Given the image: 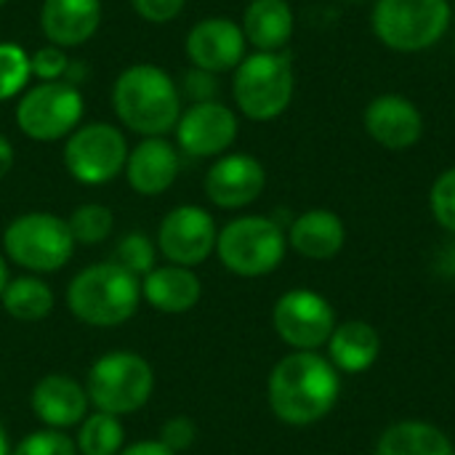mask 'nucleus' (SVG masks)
Listing matches in <instances>:
<instances>
[{
  "instance_id": "f257e3e1",
  "label": "nucleus",
  "mask_w": 455,
  "mask_h": 455,
  "mask_svg": "<svg viewBox=\"0 0 455 455\" xmlns=\"http://www.w3.org/2000/svg\"><path fill=\"white\" fill-rule=\"evenodd\" d=\"M341 379L328 357L317 352H291L269 373L267 400L272 413L288 427L323 421L339 403Z\"/></svg>"
},
{
  "instance_id": "f03ea898",
  "label": "nucleus",
  "mask_w": 455,
  "mask_h": 455,
  "mask_svg": "<svg viewBox=\"0 0 455 455\" xmlns=\"http://www.w3.org/2000/svg\"><path fill=\"white\" fill-rule=\"evenodd\" d=\"M112 109L131 133L165 136L181 117V91L173 77L149 61L125 67L112 85Z\"/></svg>"
},
{
  "instance_id": "7ed1b4c3",
  "label": "nucleus",
  "mask_w": 455,
  "mask_h": 455,
  "mask_svg": "<svg viewBox=\"0 0 455 455\" xmlns=\"http://www.w3.org/2000/svg\"><path fill=\"white\" fill-rule=\"evenodd\" d=\"M141 304V280L128 269L104 261L77 272L67 288L69 312L91 328H117Z\"/></svg>"
},
{
  "instance_id": "20e7f679",
  "label": "nucleus",
  "mask_w": 455,
  "mask_h": 455,
  "mask_svg": "<svg viewBox=\"0 0 455 455\" xmlns=\"http://www.w3.org/2000/svg\"><path fill=\"white\" fill-rule=\"evenodd\" d=\"M296 91L291 56L283 51H256L245 56L232 77V96L237 109L256 123L280 117Z\"/></svg>"
},
{
  "instance_id": "39448f33",
  "label": "nucleus",
  "mask_w": 455,
  "mask_h": 455,
  "mask_svg": "<svg viewBox=\"0 0 455 455\" xmlns=\"http://www.w3.org/2000/svg\"><path fill=\"white\" fill-rule=\"evenodd\" d=\"M451 19V0H376L371 24L387 48L419 53L445 37Z\"/></svg>"
},
{
  "instance_id": "423d86ee",
  "label": "nucleus",
  "mask_w": 455,
  "mask_h": 455,
  "mask_svg": "<svg viewBox=\"0 0 455 455\" xmlns=\"http://www.w3.org/2000/svg\"><path fill=\"white\" fill-rule=\"evenodd\" d=\"M5 256L32 275L59 272L75 253V240L67 221L48 211L16 216L3 232Z\"/></svg>"
},
{
  "instance_id": "0eeeda50",
  "label": "nucleus",
  "mask_w": 455,
  "mask_h": 455,
  "mask_svg": "<svg viewBox=\"0 0 455 455\" xmlns=\"http://www.w3.org/2000/svg\"><path fill=\"white\" fill-rule=\"evenodd\" d=\"M155 389L152 365L136 352L101 355L88 371V403L99 413L128 416L141 411Z\"/></svg>"
},
{
  "instance_id": "6e6552de",
  "label": "nucleus",
  "mask_w": 455,
  "mask_h": 455,
  "mask_svg": "<svg viewBox=\"0 0 455 455\" xmlns=\"http://www.w3.org/2000/svg\"><path fill=\"white\" fill-rule=\"evenodd\" d=\"M288 251L285 229L269 216H240L229 221L216 240L224 269L240 277H264L275 272Z\"/></svg>"
},
{
  "instance_id": "1a4fd4ad",
  "label": "nucleus",
  "mask_w": 455,
  "mask_h": 455,
  "mask_svg": "<svg viewBox=\"0 0 455 455\" xmlns=\"http://www.w3.org/2000/svg\"><path fill=\"white\" fill-rule=\"evenodd\" d=\"M85 112V99L77 83L53 80L27 88L13 109L19 131L32 141H59L67 139Z\"/></svg>"
},
{
  "instance_id": "9d476101",
  "label": "nucleus",
  "mask_w": 455,
  "mask_h": 455,
  "mask_svg": "<svg viewBox=\"0 0 455 455\" xmlns=\"http://www.w3.org/2000/svg\"><path fill=\"white\" fill-rule=\"evenodd\" d=\"M128 163L125 133L112 123H80L64 144V168L85 187H99L117 179Z\"/></svg>"
},
{
  "instance_id": "9b49d317",
  "label": "nucleus",
  "mask_w": 455,
  "mask_h": 455,
  "mask_svg": "<svg viewBox=\"0 0 455 455\" xmlns=\"http://www.w3.org/2000/svg\"><path fill=\"white\" fill-rule=\"evenodd\" d=\"M277 336L296 352H317L336 331V312L325 296L309 288L283 293L272 309Z\"/></svg>"
},
{
  "instance_id": "f8f14e48",
  "label": "nucleus",
  "mask_w": 455,
  "mask_h": 455,
  "mask_svg": "<svg viewBox=\"0 0 455 455\" xmlns=\"http://www.w3.org/2000/svg\"><path fill=\"white\" fill-rule=\"evenodd\" d=\"M216 221L200 205H179L168 211L157 229V248L165 261L189 269L208 261V256L216 251Z\"/></svg>"
},
{
  "instance_id": "ddd939ff",
  "label": "nucleus",
  "mask_w": 455,
  "mask_h": 455,
  "mask_svg": "<svg viewBox=\"0 0 455 455\" xmlns=\"http://www.w3.org/2000/svg\"><path fill=\"white\" fill-rule=\"evenodd\" d=\"M176 147L189 157H221L237 141L240 120L221 101H197L181 109L176 123Z\"/></svg>"
},
{
  "instance_id": "4468645a",
  "label": "nucleus",
  "mask_w": 455,
  "mask_h": 455,
  "mask_svg": "<svg viewBox=\"0 0 455 455\" xmlns=\"http://www.w3.org/2000/svg\"><path fill=\"white\" fill-rule=\"evenodd\" d=\"M245 35L237 21L229 16H205L187 32L184 53L195 69L221 75L235 72L245 59Z\"/></svg>"
},
{
  "instance_id": "2eb2a0df",
  "label": "nucleus",
  "mask_w": 455,
  "mask_h": 455,
  "mask_svg": "<svg viewBox=\"0 0 455 455\" xmlns=\"http://www.w3.org/2000/svg\"><path fill=\"white\" fill-rule=\"evenodd\" d=\"M205 197L224 211H237L256 203L267 187V171L261 160L245 152L221 155L205 173Z\"/></svg>"
},
{
  "instance_id": "dca6fc26",
  "label": "nucleus",
  "mask_w": 455,
  "mask_h": 455,
  "mask_svg": "<svg viewBox=\"0 0 455 455\" xmlns=\"http://www.w3.org/2000/svg\"><path fill=\"white\" fill-rule=\"evenodd\" d=\"M363 125L368 136L384 149H411L424 136V115L421 109L400 93L376 96L363 115Z\"/></svg>"
},
{
  "instance_id": "f3484780",
  "label": "nucleus",
  "mask_w": 455,
  "mask_h": 455,
  "mask_svg": "<svg viewBox=\"0 0 455 455\" xmlns=\"http://www.w3.org/2000/svg\"><path fill=\"white\" fill-rule=\"evenodd\" d=\"M181 171L179 147L171 144L165 136H147L131 152L125 163V179L136 195L157 197L168 192Z\"/></svg>"
},
{
  "instance_id": "a211bd4d",
  "label": "nucleus",
  "mask_w": 455,
  "mask_h": 455,
  "mask_svg": "<svg viewBox=\"0 0 455 455\" xmlns=\"http://www.w3.org/2000/svg\"><path fill=\"white\" fill-rule=\"evenodd\" d=\"M29 405L37 421H43L48 429L64 432L69 427L83 424L88 411V392L72 376L48 373L35 384Z\"/></svg>"
},
{
  "instance_id": "6ab92c4d",
  "label": "nucleus",
  "mask_w": 455,
  "mask_h": 455,
  "mask_svg": "<svg viewBox=\"0 0 455 455\" xmlns=\"http://www.w3.org/2000/svg\"><path fill=\"white\" fill-rule=\"evenodd\" d=\"M101 0H43L40 29L48 43L67 51L88 43L101 27Z\"/></svg>"
},
{
  "instance_id": "aec40b11",
  "label": "nucleus",
  "mask_w": 455,
  "mask_h": 455,
  "mask_svg": "<svg viewBox=\"0 0 455 455\" xmlns=\"http://www.w3.org/2000/svg\"><path fill=\"white\" fill-rule=\"evenodd\" d=\"M347 243V227L339 213L328 208H312L293 219L288 229V245L312 261H331Z\"/></svg>"
},
{
  "instance_id": "412c9836",
  "label": "nucleus",
  "mask_w": 455,
  "mask_h": 455,
  "mask_svg": "<svg viewBox=\"0 0 455 455\" xmlns=\"http://www.w3.org/2000/svg\"><path fill=\"white\" fill-rule=\"evenodd\" d=\"M203 296L200 277L189 267L165 264L141 277V299L163 315H184L197 307Z\"/></svg>"
},
{
  "instance_id": "4be33fe9",
  "label": "nucleus",
  "mask_w": 455,
  "mask_h": 455,
  "mask_svg": "<svg viewBox=\"0 0 455 455\" xmlns=\"http://www.w3.org/2000/svg\"><path fill=\"white\" fill-rule=\"evenodd\" d=\"M328 360L339 373H365L381 355V336L365 320H347L336 325L328 339Z\"/></svg>"
},
{
  "instance_id": "5701e85b",
  "label": "nucleus",
  "mask_w": 455,
  "mask_h": 455,
  "mask_svg": "<svg viewBox=\"0 0 455 455\" xmlns=\"http://www.w3.org/2000/svg\"><path fill=\"white\" fill-rule=\"evenodd\" d=\"M240 27L256 51H283L293 37L296 19L288 0H251Z\"/></svg>"
},
{
  "instance_id": "b1692460",
  "label": "nucleus",
  "mask_w": 455,
  "mask_h": 455,
  "mask_svg": "<svg viewBox=\"0 0 455 455\" xmlns=\"http://www.w3.org/2000/svg\"><path fill=\"white\" fill-rule=\"evenodd\" d=\"M376 455H455L451 437L427 421H397L379 437Z\"/></svg>"
},
{
  "instance_id": "393cba45",
  "label": "nucleus",
  "mask_w": 455,
  "mask_h": 455,
  "mask_svg": "<svg viewBox=\"0 0 455 455\" xmlns=\"http://www.w3.org/2000/svg\"><path fill=\"white\" fill-rule=\"evenodd\" d=\"M0 304L13 320L37 323L53 312L56 299H53V291L37 275H24V277L8 280V285L0 296Z\"/></svg>"
},
{
  "instance_id": "a878e982",
  "label": "nucleus",
  "mask_w": 455,
  "mask_h": 455,
  "mask_svg": "<svg viewBox=\"0 0 455 455\" xmlns=\"http://www.w3.org/2000/svg\"><path fill=\"white\" fill-rule=\"evenodd\" d=\"M77 455H120L125 448V432L120 416L112 413H91L83 419L77 437Z\"/></svg>"
},
{
  "instance_id": "bb28decb",
  "label": "nucleus",
  "mask_w": 455,
  "mask_h": 455,
  "mask_svg": "<svg viewBox=\"0 0 455 455\" xmlns=\"http://www.w3.org/2000/svg\"><path fill=\"white\" fill-rule=\"evenodd\" d=\"M67 227L72 232L75 245H99L112 235L115 216L101 203H85L72 211V216L67 219Z\"/></svg>"
},
{
  "instance_id": "cd10ccee",
  "label": "nucleus",
  "mask_w": 455,
  "mask_h": 455,
  "mask_svg": "<svg viewBox=\"0 0 455 455\" xmlns=\"http://www.w3.org/2000/svg\"><path fill=\"white\" fill-rule=\"evenodd\" d=\"M109 261L123 267V269H128L131 275H136L141 280V277H147L157 267V248H155V243L147 235L128 232L125 237L117 240Z\"/></svg>"
},
{
  "instance_id": "c85d7f7f",
  "label": "nucleus",
  "mask_w": 455,
  "mask_h": 455,
  "mask_svg": "<svg viewBox=\"0 0 455 455\" xmlns=\"http://www.w3.org/2000/svg\"><path fill=\"white\" fill-rule=\"evenodd\" d=\"M29 77H32L29 53L16 43L3 40L0 43V101L21 96L27 91Z\"/></svg>"
},
{
  "instance_id": "c756f323",
  "label": "nucleus",
  "mask_w": 455,
  "mask_h": 455,
  "mask_svg": "<svg viewBox=\"0 0 455 455\" xmlns=\"http://www.w3.org/2000/svg\"><path fill=\"white\" fill-rule=\"evenodd\" d=\"M11 455H77V445L61 429H37L27 435Z\"/></svg>"
},
{
  "instance_id": "7c9ffc66",
  "label": "nucleus",
  "mask_w": 455,
  "mask_h": 455,
  "mask_svg": "<svg viewBox=\"0 0 455 455\" xmlns=\"http://www.w3.org/2000/svg\"><path fill=\"white\" fill-rule=\"evenodd\" d=\"M429 208L435 221L455 235V168H448L435 179L429 189Z\"/></svg>"
},
{
  "instance_id": "2f4dec72",
  "label": "nucleus",
  "mask_w": 455,
  "mask_h": 455,
  "mask_svg": "<svg viewBox=\"0 0 455 455\" xmlns=\"http://www.w3.org/2000/svg\"><path fill=\"white\" fill-rule=\"evenodd\" d=\"M69 67L72 61L67 59V51L48 43L43 48H37L32 56H29V69H32V77H37L40 83H53V80H67L69 75Z\"/></svg>"
},
{
  "instance_id": "473e14b6",
  "label": "nucleus",
  "mask_w": 455,
  "mask_h": 455,
  "mask_svg": "<svg viewBox=\"0 0 455 455\" xmlns=\"http://www.w3.org/2000/svg\"><path fill=\"white\" fill-rule=\"evenodd\" d=\"M195 437H197V427L192 424V419L187 416H173L163 424L160 429V443L165 448H171L173 453H184L195 445Z\"/></svg>"
},
{
  "instance_id": "72a5a7b5",
  "label": "nucleus",
  "mask_w": 455,
  "mask_h": 455,
  "mask_svg": "<svg viewBox=\"0 0 455 455\" xmlns=\"http://www.w3.org/2000/svg\"><path fill=\"white\" fill-rule=\"evenodd\" d=\"M187 0H131L133 11L149 24H168L184 11Z\"/></svg>"
},
{
  "instance_id": "f704fd0d",
  "label": "nucleus",
  "mask_w": 455,
  "mask_h": 455,
  "mask_svg": "<svg viewBox=\"0 0 455 455\" xmlns=\"http://www.w3.org/2000/svg\"><path fill=\"white\" fill-rule=\"evenodd\" d=\"M216 88H219L216 85V75H211V72H203V69L192 67V72H187V77H184V93L192 99V104L213 101Z\"/></svg>"
},
{
  "instance_id": "c9c22d12",
  "label": "nucleus",
  "mask_w": 455,
  "mask_h": 455,
  "mask_svg": "<svg viewBox=\"0 0 455 455\" xmlns=\"http://www.w3.org/2000/svg\"><path fill=\"white\" fill-rule=\"evenodd\" d=\"M120 455H176L171 448H165L160 440H141V443H133L128 448H123Z\"/></svg>"
},
{
  "instance_id": "e433bc0d",
  "label": "nucleus",
  "mask_w": 455,
  "mask_h": 455,
  "mask_svg": "<svg viewBox=\"0 0 455 455\" xmlns=\"http://www.w3.org/2000/svg\"><path fill=\"white\" fill-rule=\"evenodd\" d=\"M13 144L8 141V136H3L0 133V181L11 173V168H13Z\"/></svg>"
},
{
  "instance_id": "4c0bfd02",
  "label": "nucleus",
  "mask_w": 455,
  "mask_h": 455,
  "mask_svg": "<svg viewBox=\"0 0 455 455\" xmlns=\"http://www.w3.org/2000/svg\"><path fill=\"white\" fill-rule=\"evenodd\" d=\"M440 272H445L448 277H453L455 280V240L453 243H448V245L443 248V253H440Z\"/></svg>"
},
{
  "instance_id": "58836bf2",
  "label": "nucleus",
  "mask_w": 455,
  "mask_h": 455,
  "mask_svg": "<svg viewBox=\"0 0 455 455\" xmlns=\"http://www.w3.org/2000/svg\"><path fill=\"white\" fill-rule=\"evenodd\" d=\"M5 285H8V267H5V259H3V253H0V296H3V291H5Z\"/></svg>"
},
{
  "instance_id": "ea45409f",
  "label": "nucleus",
  "mask_w": 455,
  "mask_h": 455,
  "mask_svg": "<svg viewBox=\"0 0 455 455\" xmlns=\"http://www.w3.org/2000/svg\"><path fill=\"white\" fill-rule=\"evenodd\" d=\"M0 455H11L8 435H5V427H3V424H0Z\"/></svg>"
},
{
  "instance_id": "a19ab883",
  "label": "nucleus",
  "mask_w": 455,
  "mask_h": 455,
  "mask_svg": "<svg viewBox=\"0 0 455 455\" xmlns=\"http://www.w3.org/2000/svg\"><path fill=\"white\" fill-rule=\"evenodd\" d=\"M5 3H8V0H0V8H3V5H5Z\"/></svg>"
}]
</instances>
